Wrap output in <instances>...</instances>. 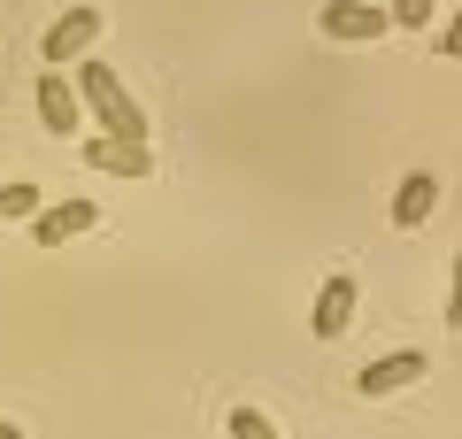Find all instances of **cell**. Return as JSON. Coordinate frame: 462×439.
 Wrapping results in <instances>:
<instances>
[{
  "label": "cell",
  "instance_id": "obj_1",
  "mask_svg": "<svg viewBox=\"0 0 462 439\" xmlns=\"http://www.w3.org/2000/svg\"><path fill=\"white\" fill-rule=\"evenodd\" d=\"M69 70H78V78H69L78 85V108L93 116L108 139H147V108L124 93V78H116L108 62H69Z\"/></svg>",
  "mask_w": 462,
  "mask_h": 439
},
{
  "label": "cell",
  "instance_id": "obj_2",
  "mask_svg": "<svg viewBox=\"0 0 462 439\" xmlns=\"http://www.w3.org/2000/svg\"><path fill=\"white\" fill-rule=\"evenodd\" d=\"M100 32H108V8H69V16H54V23H47V39H39V62H47V70L85 62Z\"/></svg>",
  "mask_w": 462,
  "mask_h": 439
},
{
  "label": "cell",
  "instance_id": "obj_3",
  "mask_svg": "<svg viewBox=\"0 0 462 439\" xmlns=\"http://www.w3.org/2000/svg\"><path fill=\"white\" fill-rule=\"evenodd\" d=\"M416 378H431L424 347H393V355H378V362H363V370H355V393H363V401H378V393H401V386H416Z\"/></svg>",
  "mask_w": 462,
  "mask_h": 439
},
{
  "label": "cell",
  "instance_id": "obj_4",
  "mask_svg": "<svg viewBox=\"0 0 462 439\" xmlns=\"http://www.w3.org/2000/svg\"><path fill=\"white\" fill-rule=\"evenodd\" d=\"M78 154H85V170H100V178H154V146L147 139H108V131H100V139H85Z\"/></svg>",
  "mask_w": 462,
  "mask_h": 439
},
{
  "label": "cell",
  "instance_id": "obj_5",
  "mask_svg": "<svg viewBox=\"0 0 462 439\" xmlns=\"http://www.w3.org/2000/svg\"><path fill=\"white\" fill-rule=\"evenodd\" d=\"M93 224H100V201H54V209H39V216H32V239H39V247L54 255V247L85 239Z\"/></svg>",
  "mask_w": 462,
  "mask_h": 439
},
{
  "label": "cell",
  "instance_id": "obj_6",
  "mask_svg": "<svg viewBox=\"0 0 462 439\" xmlns=\"http://www.w3.org/2000/svg\"><path fill=\"white\" fill-rule=\"evenodd\" d=\"M355 301H363V285H355V270L324 277V293H316V309H309V332H316V340H339V332L355 324Z\"/></svg>",
  "mask_w": 462,
  "mask_h": 439
},
{
  "label": "cell",
  "instance_id": "obj_7",
  "mask_svg": "<svg viewBox=\"0 0 462 439\" xmlns=\"http://www.w3.org/2000/svg\"><path fill=\"white\" fill-rule=\"evenodd\" d=\"M324 39H355V47H370V39H385L393 23H385V8H370V0H324Z\"/></svg>",
  "mask_w": 462,
  "mask_h": 439
},
{
  "label": "cell",
  "instance_id": "obj_8",
  "mask_svg": "<svg viewBox=\"0 0 462 439\" xmlns=\"http://www.w3.org/2000/svg\"><path fill=\"white\" fill-rule=\"evenodd\" d=\"M39 124H47V131H78V124H85L78 85H69L62 70H47V78H39Z\"/></svg>",
  "mask_w": 462,
  "mask_h": 439
},
{
  "label": "cell",
  "instance_id": "obj_9",
  "mask_svg": "<svg viewBox=\"0 0 462 439\" xmlns=\"http://www.w3.org/2000/svg\"><path fill=\"white\" fill-rule=\"evenodd\" d=\"M431 209H439V178L409 170V178H401V193H393V224H401V231H416V224H424Z\"/></svg>",
  "mask_w": 462,
  "mask_h": 439
},
{
  "label": "cell",
  "instance_id": "obj_10",
  "mask_svg": "<svg viewBox=\"0 0 462 439\" xmlns=\"http://www.w3.org/2000/svg\"><path fill=\"white\" fill-rule=\"evenodd\" d=\"M39 209H47V193H39L32 178H8V185H0V224H32Z\"/></svg>",
  "mask_w": 462,
  "mask_h": 439
},
{
  "label": "cell",
  "instance_id": "obj_11",
  "mask_svg": "<svg viewBox=\"0 0 462 439\" xmlns=\"http://www.w3.org/2000/svg\"><path fill=\"white\" fill-rule=\"evenodd\" d=\"M224 432H231V439H285L278 424H270L263 408H247V401H239V408H231V416H224Z\"/></svg>",
  "mask_w": 462,
  "mask_h": 439
},
{
  "label": "cell",
  "instance_id": "obj_12",
  "mask_svg": "<svg viewBox=\"0 0 462 439\" xmlns=\"http://www.w3.org/2000/svg\"><path fill=\"white\" fill-rule=\"evenodd\" d=\"M385 23H393V32H416V23H439V0H393V8H385Z\"/></svg>",
  "mask_w": 462,
  "mask_h": 439
},
{
  "label": "cell",
  "instance_id": "obj_13",
  "mask_svg": "<svg viewBox=\"0 0 462 439\" xmlns=\"http://www.w3.org/2000/svg\"><path fill=\"white\" fill-rule=\"evenodd\" d=\"M0 439H23V432H16V424H0Z\"/></svg>",
  "mask_w": 462,
  "mask_h": 439
}]
</instances>
